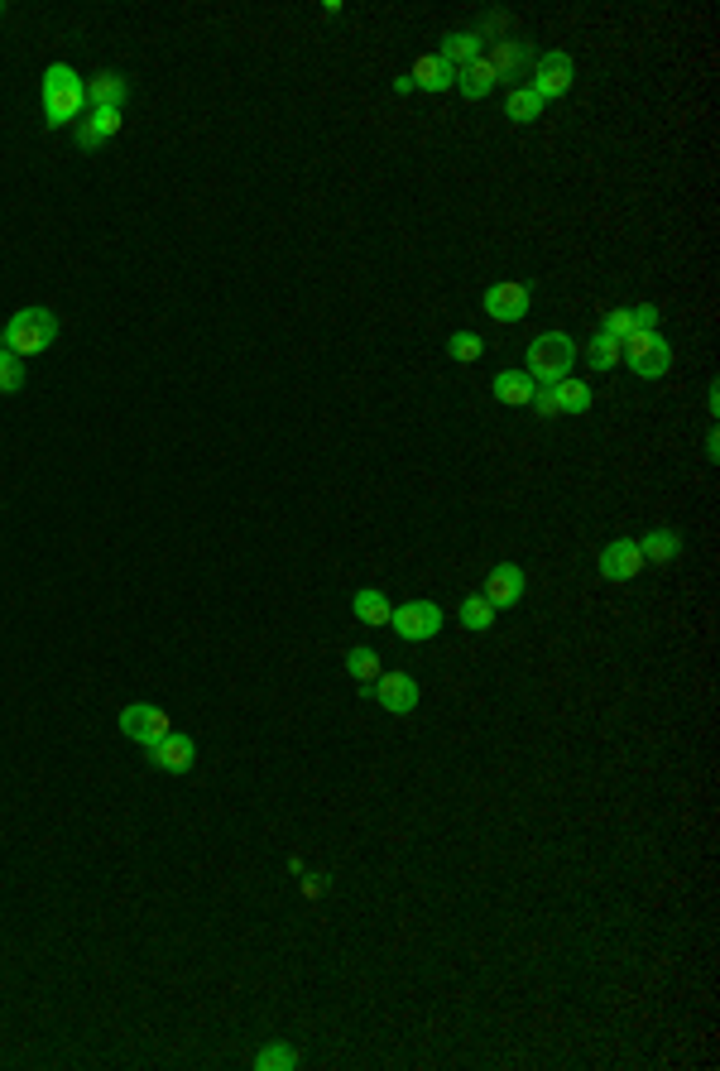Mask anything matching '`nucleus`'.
<instances>
[{
	"label": "nucleus",
	"instance_id": "a878e982",
	"mask_svg": "<svg viewBox=\"0 0 720 1071\" xmlns=\"http://www.w3.org/2000/svg\"><path fill=\"white\" fill-rule=\"evenodd\" d=\"M298 1067V1052L288 1043H269L264 1052H255V1071H293Z\"/></svg>",
	"mask_w": 720,
	"mask_h": 1071
},
{
	"label": "nucleus",
	"instance_id": "f3484780",
	"mask_svg": "<svg viewBox=\"0 0 720 1071\" xmlns=\"http://www.w3.org/2000/svg\"><path fill=\"white\" fill-rule=\"evenodd\" d=\"M408 77H413V87H423V92H447V87H456V73L437 58V53H423Z\"/></svg>",
	"mask_w": 720,
	"mask_h": 1071
},
{
	"label": "nucleus",
	"instance_id": "473e14b6",
	"mask_svg": "<svg viewBox=\"0 0 720 1071\" xmlns=\"http://www.w3.org/2000/svg\"><path fill=\"white\" fill-rule=\"evenodd\" d=\"M533 404H538L543 418H557V394H552V385H538V390H533Z\"/></svg>",
	"mask_w": 720,
	"mask_h": 1071
},
{
	"label": "nucleus",
	"instance_id": "c85d7f7f",
	"mask_svg": "<svg viewBox=\"0 0 720 1071\" xmlns=\"http://www.w3.org/2000/svg\"><path fill=\"white\" fill-rule=\"evenodd\" d=\"M480 351H485V341H480L476 332H456V337L447 341V356H452V361H480Z\"/></svg>",
	"mask_w": 720,
	"mask_h": 1071
},
{
	"label": "nucleus",
	"instance_id": "f704fd0d",
	"mask_svg": "<svg viewBox=\"0 0 720 1071\" xmlns=\"http://www.w3.org/2000/svg\"><path fill=\"white\" fill-rule=\"evenodd\" d=\"M0 15H5V0H0Z\"/></svg>",
	"mask_w": 720,
	"mask_h": 1071
},
{
	"label": "nucleus",
	"instance_id": "ddd939ff",
	"mask_svg": "<svg viewBox=\"0 0 720 1071\" xmlns=\"http://www.w3.org/2000/svg\"><path fill=\"white\" fill-rule=\"evenodd\" d=\"M485 63L495 68L500 82H509V77H524L528 68H533V49H528L524 39H495V53H490Z\"/></svg>",
	"mask_w": 720,
	"mask_h": 1071
},
{
	"label": "nucleus",
	"instance_id": "bb28decb",
	"mask_svg": "<svg viewBox=\"0 0 720 1071\" xmlns=\"http://www.w3.org/2000/svg\"><path fill=\"white\" fill-rule=\"evenodd\" d=\"M15 390H24V361L15 351L0 346V394H15Z\"/></svg>",
	"mask_w": 720,
	"mask_h": 1071
},
{
	"label": "nucleus",
	"instance_id": "dca6fc26",
	"mask_svg": "<svg viewBox=\"0 0 720 1071\" xmlns=\"http://www.w3.org/2000/svg\"><path fill=\"white\" fill-rule=\"evenodd\" d=\"M456 87H461V97L466 101H480V97H490V92L500 87V77H495V68H490L485 58H476V63H466V68L456 73Z\"/></svg>",
	"mask_w": 720,
	"mask_h": 1071
},
{
	"label": "nucleus",
	"instance_id": "f257e3e1",
	"mask_svg": "<svg viewBox=\"0 0 720 1071\" xmlns=\"http://www.w3.org/2000/svg\"><path fill=\"white\" fill-rule=\"evenodd\" d=\"M39 97H44V121L53 125V130L87 116V82H82V77H77V68H68V63H53V68H44Z\"/></svg>",
	"mask_w": 720,
	"mask_h": 1071
},
{
	"label": "nucleus",
	"instance_id": "20e7f679",
	"mask_svg": "<svg viewBox=\"0 0 720 1071\" xmlns=\"http://www.w3.org/2000/svg\"><path fill=\"white\" fill-rule=\"evenodd\" d=\"M620 356L629 361V370L639 375V380H663L672 370V346L658 332H629V337L620 341Z\"/></svg>",
	"mask_w": 720,
	"mask_h": 1071
},
{
	"label": "nucleus",
	"instance_id": "5701e85b",
	"mask_svg": "<svg viewBox=\"0 0 720 1071\" xmlns=\"http://www.w3.org/2000/svg\"><path fill=\"white\" fill-rule=\"evenodd\" d=\"M346 673H351L356 682H365V687H370V682L380 678V654H375V649H365V644L346 649Z\"/></svg>",
	"mask_w": 720,
	"mask_h": 1071
},
{
	"label": "nucleus",
	"instance_id": "9b49d317",
	"mask_svg": "<svg viewBox=\"0 0 720 1071\" xmlns=\"http://www.w3.org/2000/svg\"><path fill=\"white\" fill-rule=\"evenodd\" d=\"M485 601L495 610H509L524 601V567H514V562H500V567H490V577H485V591H480Z\"/></svg>",
	"mask_w": 720,
	"mask_h": 1071
},
{
	"label": "nucleus",
	"instance_id": "423d86ee",
	"mask_svg": "<svg viewBox=\"0 0 720 1071\" xmlns=\"http://www.w3.org/2000/svg\"><path fill=\"white\" fill-rule=\"evenodd\" d=\"M389 625H394V634H399V639H408V644H423V639H432V634L442 630V610L432 606V601H408V606H394Z\"/></svg>",
	"mask_w": 720,
	"mask_h": 1071
},
{
	"label": "nucleus",
	"instance_id": "7ed1b4c3",
	"mask_svg": "<svg viewBox=\"0 0 720 1071\" xmlns=\"http://www.w3.org/2000/svg\"><path fill=\"white\" fill-rule=\"evenodd\" d=\"M524 361H528V380H533V385H557L562 375H572L576 341L567 337V332H543V337L528 341Z\"/></svg>",
	"mask_w": 720,
	"mask_h": 1071
},
{
	"label": "nucleus",
	"instance_id": "aec40b11",
	"mask_svg": "<svg viewBox=\"0 0 720 1071\" xmlns=\"http://www.w3.org/2000/svg\"><path fill=\"white\" fill-rule=\"evenodd\" d=\"M639 553H644V562H672L677 553H682V534L677 529H648L644 538H639Z\"/></svg>",
	"mask_w": 720,
	"mask_h": 1071
},
{
	"label": "nucleus",
	"instance_id": "72a5a7b5",
	"mask_svg": "<svg viewBox=\"0 0 720 1071\" xmlns=\"http://www.w3.org/2000/svg\"><path fill=\"white\" fill-rule=\"evenodd\" d=\"M504 29H509V15H504V10H495V15H485V20H480L476 39H485V34H504Z\"/></svg>",
	"mask_w": 720,
	"mask_h": 1071
},
{
	"label": "nucleus",
	"instance_id": "c756f323",
	"mask_svg": "<svg viewBox=\"0 0 720 1071\" xmlns=\"http://www.w3.org/2000/svg\"><path fill=\"white\" fill-rule=\"evenodd\" d=\"M629 322H634V332H658V322H663V308H658V303H639V308L629 313Z\"/></svg>",
	"mask_w": 720,
	"mask_h": 1071
},
{
	"label": "nucleus",
	"instance_id": "393cba45",
	"mask_svg": "<svg viewBox=\"0 0 720 1071\" xmlns=\"http://www.w3.org/2000/svg\"><path fill=\"white\" fill-rule=\"evenodd\" d=\"M495 615H500V610L490 606L485 596H466V601H461V625H466V630H490Z\"/></svg>",
	"mask_w": 720,
	"mask_h": 1071
},
{
	"label": "nucleus",
	"instance_id": "412c9836",
	"mask_svg": "<svg viewBox=\"0 0 720 1071\" xmlns=\"http://www.w3.org/2000/svg\"><path fill=\"white\" fill-rule=\"evenodd\" d=\"M552 394H557V414H586L591 409V385H581L572 375H562L552 385Z\"/></svg>",
	"mask_w": 720,
	"mask_h": 1071
},
{
	"label": "nucleus",
	"instance_id": "39448f33",
	"mask_svg": "<svg viewBox=\"0 0 720 1071\" xmlns=\"http://www.w3.org/2000/svg\"><path fill=\"white\" fill-rule=\"evenodd\" d=\"M528 87L543 97V106L548 101H557V97H567L572 92V77H576V68H572V58L562 49H552V53H543V58H533V68H528Z\"/></svg>",
	"mask_w": 720,
	"mask_h": 1071
},
{
	"label": "nucleus",
	"instance_id": "4be33fe9",
	"mask_svg": "<svg viewBox=\"0 0 720 1071\" xmlns=\"http://www.w3.org/2000/svg\"><path fill=\"white\" fill-rule=\"evenodd\" d=\"M504 116H509L514 125L538 121V116H543V97H538L533 87H514V92H509V101H504Z\"/></svg>",
	"mask_w": 720,
	"mask_h": 1071
},
{
	"label": "nucleus",
	"instance_id": "6e6552de",
	"mask_svg": "<svg viewBox=\"0 0 720 1071\" xmlns=\"http://www.w3.org/2000/svg\"><path fill=\"white\" fill-rule=\"evenodd\" d=\"M120 731L130 735V740H140L144 750H149V745L164 740L173 726H168V711H159V706H149V702H130L120 711Z\"/></svg>",
	"mask_w": 720,
	"mask_h": 1071
},
{
	"label": "nucleus",
	"instance_id": "b1692460",
	"mask_svg": "<svg viewBox=\"0 0 720 1071\" xmlns=\"http://www.w3.org/2000/svg\"><path fill=\"white\" fill-rule=\"evenodd\" d=\"M586 361H591V370H615V361H620V341L605 337V332H596V337L586 341Z\"/></svg>",
	"mask_w": 720,
	"mask_h": 1071
},
{
	"label": "nucleus",
	"instance_id": "f03ea898",
	"mask_svg": "<svg viewBox=\"0 0 720 1071\" xmlns=\"http://www.w3.org/2000/svg\"><path fill=\"white\" fill-rule=\"evenodd\" d=\"M53 337H58V317L48 313V308H20V313L0 327V346H5V351H15L20 361L24 356L48 351Z\"/></svg>",
	"mask_w": 720,
	"mask_h": 1071
},
{
	"label": "nucleus",
	"instance_id": "0eeeda50",
	"mask_svg": "<svg viewBox=\"0 0 720 1071\" xmlns=\"http://www.w3.org/2000/svg\"><path fill=\"white\" fill-rule=\"evenodd\" d=\"M370 697H375L384 711L408 716V711L418 706V697H423V687H418V678H413V673H380V678L370 682Z\"/></svg>",
	"mask_w": 720,
	"mask_h": 1071
},
{
	"label": "nucleus",
	"instance_id": "4468645a",
	"mask_svg": "<svg viewBox=\"0 0 720 1071\" xmlns=\"http://www.w3.org/2000/svg\"><path fill=\"white\" fill-rule=\"evenodd\" d=\"M437 58L452 68V73H461L466 63H476L480 58V39H476V29H452L447 39H442V49H437Z\"/></svg>",
	"mask_w": 720,
	"mask_h": 1071
},
{
	"label": "nucleus",
	"instance_id": "2eb2a0df",
	"mask_svg": "<svg viewBox=\"0 0 720 1071\" xmlns=\"http://www.w3.org/2000/svg\"><path fill=\"white\" fill-rule=\"evenodd\" d=\"M533 390H538V385L528 380V370H500V375L490 380V394H495L500 404H514V409H519V404H533Z\"/></svg>",
	"mask_w": 720,
	"mask_h": 1071
},
{
	"label": "nucleus",
	"instance_id": "1a4fd4ad",
	"mask_svg": "<svg viewBox=\"0 0 720 1071\" xmlns=\"http://www.w3.org/2000/svg\"><path fill=\"white\" fill-rule=\"evenodd\" d=\"M480 308L495 322H524L528 308H533V293H528V284H490L485 298H480Z\"/></svg>",
	"mask_w": 720,
	"mask_h": 1071
},
{
	"label": "nucleus",
	"instance_id": "cd10ccee",
	"mask_svg": "<svg viewBox=\"0 0 720 1071\" xmlns=\"http://www.w3.org/2000/svg\"><path fill=\"white\" fill-rule=\"evenodd\" d=\"M87 125H92L101 140H116L120 135V106H96V111H87Z\"/></svg>",
	"mask_w": 720,
	"mask_h": 1071
},
{
	"label": "nucleus",
	"instance_id": "2f4dec72",
	"mask_svg": "<svg viewBox=\"0 0 720 1071\" xmlns=\"http://www.w3.org/2000/svg\"><path fill=\"white\" fill-rule=\"evenodd\" d=\"M101 145H106V140H101L92 125H87V116H82V121H77V149H82V154H96Z\"/></svg>",
	"mask_w": 720,
	"mask_h": 1071
},
{
	"label": "nucleus",
	"instance_id": "a211bd4d",
	"mask_svg": "<svg viewBox=\"0 0 720 1071\" xmlns=\"http://www.w3.org/2000/svg\"><path fill=\"white\" fill-rule=\"evenodd\" d=\"M125 92H130V82L120 73H96L92 82H87V111H96V106H120Z\"/></svg>",
	"mask_w": 720,
	"mask_h": 1071
},
{
	"label": "nucleus",
	"instance_id": "9d476101",
	"mask_svg": "<svg viewBox=\"0 0 720 1071\" xmlns=\"http://www.w3.org/2000/svg\"><path fill=\"white\" fill-rule=\"evenodd\" d=\"M639 572H644V553L634 538H615L600 548V577L605 582H634Z\"/></svg>",
	"mask_w": 720,
	"mask_h": 1071
},
{
	"label": "nucleus",
	"instance_id": "f8f14e48",
	"mask_svg": "<svg viewBox=\"0 0 720 1071\" xmlns=\"http://www.w3.org/2000/svg\"><path fill=\"white\" fill-rule=\"evenodd\" d=\"M192 759H197V745H192L188 735H178V731H168L164 740H154V745H149V764H154V769H164V774H188Z\"/></svg>",
	"mask_w": 720,
	"mask_h": 1071
},
{
	"label": "nucleus",
	"instance_id": "7c9ffc66",
	"mask_svg": "<svg viewBox=\"0 0 720 1071\" xmlns=\"http://www.w3.org/2000/svg\"><path fill=\"white\" fill-rule=\"evenodd\" d=\"M600 332H605V337H615V341H624L629 337V332H634V322H629V313H605V322H600Z\"/></svg>",
	"mask_w": 720,
	"mask_h": 1071
},
{
	"label": "nucleus",
	"instance_id": "6ab92c4d",
	"mask_svg": "<svg viewBox=\"0 0 720 1071\" xmlns=\"http://www.w3.org/2000/svg\"><path fill=\"white\" fill-rule=\"evenodd\" d=\"M351 615H356L360 625H389L394 606L384 601V591H375V586H360L356 601H351Z\"/></svg>",
	"mask_w": 720,
	"mask_h": 1071
}]
</instances>
